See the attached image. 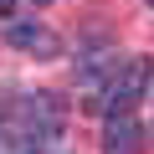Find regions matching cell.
<instances>
[{"mask_svg":"<svg viewBox=\"0 0 154 154\" xmlns=\"http://www.w3.org/2000/svg\"><path fill=\"white\" fill-rule=\"evenodd\" d=\"M149 88H154V67H149V57H123L118 72L108 77L103 98H98V113H108V118H128L134 103L149 98Z\"/></svg>","mask_w":154,"mask_h":154,"instance_id":"cell-1","label":"cell"},{"mask_svg":"<svg viewBox=\"0 0 154 154\" xmlns=\"http://www.w3.org/2000/svg\"><path fill=\"white\" fill-rule=\"evenodd\" d=\"M5 41L16 51H26V57H62V36L51 26H41V21H11L5 26Z\"/></svg>","mask_w":154,"mask_h":154,"instance_id":"cell-2","label":"cell"},{"mask_svg":"<svg viewBox=\"0 0 154 154\" xmlns=\"http://www.w3.org/2000/svg\"><path fill=\"white\" fill-rule=\"evenodd\" d=\"M103 154H144V128L134 123V113H128V118H108V128H103Z\"/></svg>","mask_w":154,"mask_h":154,"instance_id":"cell-3","label":"cell"},{"mask_svg":"<svg viewBox=\"0 0 154 154\" xmlns=\"http://www.w3.org/2000/svg\"><path fill=\"white\" fill-rule=\"evenodd\" d=\"M0 154H41V144L21 123H0Z\"/></svg>","mask_w":154,"mask_h":154,"instance_id":"cell-4","label":"cell"},{"mask_svg":"<svg viewBox=\"0 0 154 154\" xmlns=\"http://www.w3.org/2000/svg\"><path fill=\"white\" fill-rule=\"evenodd\" d=\"M11 11H16V0H0V16H11Z\"/></svg>","mask_w":154,"mask_h":154,"instance_id":"cell-5","label":"cell"},{"mask_svg":"<svg viewBox=\"0 0 154 154\" xmlns=\"http://www.w3.org/2000/svg\"><path fill=\"white\" fill-rule=\"evenodd\" d=\"M36 5H46V0H36Z\"/></svg>","mask_w":154,"mask_h":154,"instance_id":"cell-6","label":"cell"},{"mask_svg":"<svg viewBox=\"0 0 154 154\" xmlns=\"http://www.w3.org/2000/svg\"><path fill=\"white\" fill-rule=\"evenodd\" d=\"M149 5H154V0H149Z\"/></svg>","mask_w":154,"mask_h":154,"instance_id":"cell-7","label":"cell"}]
</instances>
